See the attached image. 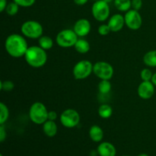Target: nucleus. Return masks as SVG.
<instances>
[{"mask_svg":"<svg viewBox=\"0 0 156 156\" xmlns=\"http://www.w3.org/2000/svg\"><path fill=\"white\" fill-rule=\"evenodd\" d=\"M28 45L24 35L12 34L9 35L5 41V49L9 56L14 58L24 56Z\"/></svg>","mask_w":156,"mask_h":156,"instance_id":"nucleus-1","label":"nucleus"},{"mask_svg":"<svg viewBox=\"0 0 156 156\" xmlns=\"http://www.w3.org/2000/svg\"><path fill=\"white\" fill-rule=\"evenodd\" d=\"M24 59L30 66L33 68H41L47 61V54L46 50L40 46L29 47L24 55Z\"/></svg>","mask_w":156,"mask_h":156,"instance_id":"nucleus-2","label":"nucleus"},{"mask_svg":"<svg viewBox=\"0 0 156 156\" xmlns=\"http://www.w3.org/2000/svg\"><path fill=\"white\" fill-rule=\"evenodd\" d=\"M48 110L42 102H34L29 109V117L34 123L44 124L48 120Z\"/></svg>","mask_w":156,"mask_h":156,"instance_id":"nucleus-3","label":"nucleus"},{"mask_svg":"<svg viewBox=\"0 0 156 156\" xmlns=\"http://www.w3.org/2000/svg\"><path fill=\"white\" fill-rule=\"evenodd\" d=\"M21 31L22 35L25 37L30 39H39L43 36L44 28L42 24L37 21L29 20L26 21L21 24Z\"/></svg>","mask_w":156,"mask_h":156,"instance_id":"nucleus-4","label":"nucleus"},{"mask_svg":"<svg viewBox=\"0 0 156 156\" xmlns=\"http://www.w3.org/2000/svg\"><path fill=\"white\" fill-rule=\"evenodd\" d=\"M79 38L73 29H63L56 35V42L60 47L69 48L74 47Z\"/></svg>","mask_w":156,"mask_h":156,"instance_id":"nucleus-5","label":"nucleus"},{"mask_svg":"<svg viewBox=\"0 0 156 156\" xmlns=\"http://www.w3.org/2000/svg\"><path fill=\"white\" fill-rule=\"evenodd\" d=\"M93 64L91 61L83 59L78 62L73 69V76L77 80H83L93 73Z\"/></svg>","mask_w":156,"mask_h":156,"instance_id":"nucleus-6","label":"nucleus"},{"mask_svg":"<svg viewBox=\"0 0 156 156\" xmlns=\"http://www.w3.org/2000/svg\"><path fill=\"white\" fill-rule=\"evenodd\" d=\"M91 13L96 21L101 22L106 21L111 13L109 4L104 0L95 1L91 7Z\"/></svg>","mask_w":156,"mask_h":156,"instance_id":"nucleus-7","label":"nucleus"},{"mask_svg":"<svg viewBox=\"0 0 156 156\" xmlns=\"http://www.w3.org/2000/svg\"><path fill=\"white\" fill-rule=\"evenodd\" d=\"M93 73L101 80H111L114 76V68L108 62L99 61L93 66Z\"/></svg>","mask_w":156,"mask_h":156,"instance_id":"nucleus-8","label":"nucleus"},{"mask_svg":"<svg viewBox=\"0 0 156 156\" xmlns=\"http://www.w3.org/2000/svg\"><path fill=\"white\" fill-rule=\"evenodd\" d=\"M60 123L66 128H74L80 122V115L77 111L72 108L65 110L59 117Z\"/></svg>","mask_w":156,"mask_h":156,"instance_id":"nucleus-9","label":"nucleus"},{"mask_svg":"<svg viewBox=\"0 0 156 156\" xmlns=\"http://www.w3.org/2000/svg\"><path fill=\"white\" fill-rule=\"evenodd\" d=\"M125 25L132 30H137L142 27L143 18L139 11L130 9L124 15Z\"/></svg>","mask_w":156,"mask_h":156,"instance_id":"nucleus-10","label":"nucleus"},{"mask_svg":"<svg viewBox=\"0 0 156 156\" xmlns=\"http://www.w3.org/2000/svg\"><path fill=\"white\" fill-rule=\"evenodd\" d=\"M155 93V85L151 81H143L137 88V94L143 100L150 99Z\"/></svg>","mask_w":156,"mask_h":156,"instance_id":"nucleus-11","label":"nucleus"},{"mask_svg":"<svg viewBox=\"0 0 156 156\" xmlns=\"http://www.w3.org/2000/svg\"><path fill=\"white\" fill-rule=\"evenodd\" d=\"M91 24L88 19L81 18L75 23L73 30L76 32L79 37H84L91 32Z\"/></svg>","mask_w":156,"mask_h":156,"instance_id":"nucleus-12","label":"nucleus"},{"mask_svg":"<svg viewBox=\"0 0 156 156\" xmlns=\"http://www.w3.org/2000/svg\"><path fill=\"white\" fill-rule=\"evenodd\" d=\"M108 24L112 32L120 31L125 25L124 16L120 14H115L110 18Z\"/></svg>","mask_w":156,"mask_h":156,"instance_id":"nucleus-13","label":"nucleus"},{"mask_svg":"<svg viewBox=\"0 0 156 156\" xmlns=\"http://www.w3.org/2000/svg\"><path fill=\"white\" fill-rule=\"evenodd\" d=\"M98 153L100 156H116L117 149L112 143L103 142L98 147Z\"/></svg>","mask_w":156,"mask_h":156,"instance_id":"nucleus-14","label":"nucleus"},{"mask_svg":"<svg viewBox=\"0 0 156 156\" xmlns=\"http://www.w3.org/2000/svg\"><path fill=\"white\" fill-rule=\"evenodd\" d=\"M43 131L44 134L48 137H53L56 135L58 131L57 125L53 120H47L43 124Z\"/></svg>","mask_w":156,"mask_h":156,"instance_id":"nucleus-15","label":"nucleus"},{"mask_svg":"<svg viewBox=\"0 0 156 156\" xmlns=\"http://www.w3.org/2000/svg\"><path fill=\"white\" fill-rule=\"evenodd\" d=\"M89 137L94 143H99L104 138V131L98 125H93L89 129Z\"/></svg>","mask_w":156,"mask_h":156,"instance_id":"nucleus-16","label":"nucleus"},{"mask_svg":"<svg viewBox=\"0 0 156 156\" xmlns=\"http://www.w3.org/2000/svg\"><path fill=\"white\" fill-rule=\"evenodd\" d=\"M74 47L78 53H82V54L87 53L88 52H89L90 49H91V46H90L88 41L85 39H83L82 37H79Z\"/></svg>","mask_w":156,"mask_h":156,"instance_id":"nucleus-17","label":"nucleus"},{"mask_svg":"<svg viewBox=\"0 0 156 156\" xmlns=\"http://www.w3.org/2000/svg\"><path fill=\"white\" fill-rule=\"evenodd\" d=\"M143 62L149 67H156V50H150L143 56Z\"/></svg>","mask_w":156,"mask_h":156,"instance_id":"nucleus-18","label":"nucleus"},{"mask_svg":"<svg viewBox=\"0 0 156 156\" xmlns=\"http://www.w3.org/2000/svg\"><path fill=\"white\" fill-rule=\"evenodd\" d=\"M98 114L99 117L102 119H108L112 116L113 109L111 106H110L108 104H103L99 107L98 110Z\"/></svg>","mask_w":156,"mask_h":156,"instance_id":"nucleus-19","label":"nucleus"},{"mask_svg":"<svg viewBox=\"0 0 156 156\" xmlns=\"http://www.w3.org/2000/svg\"><path fill=\"white\" fill-rule=\"evenodd\" d=\"M114 6L120 12H126L132 9L131 0H114Z\"/></svg>","mask_w":156,"mask_h":156,"instance_id":"nucleus-20","label":"nucleus"},{"mask_svg":"<svg viewBox=\"0 0 156 156\" xmlns=\"http://www.w3.org/2000/svg\"><path fill=\"white\" fill-rule=\"evenodd\" d=\"M39 46L45 50H50L53 47V41L50 37L43 35L39 38Z\"/></svg>","mask_w":156,"mask_h":156,"instance_id":"nucleus-21","label":"nucleus"},{"mask_svg":"<svg viewBox=\"0 0 156 156\" xmlns=\"http://www.w3.org/2000/svg\"><path fill=\"white\" fill-rule=\"evenodd\" d=\"M9 117V111L7 105L0 102V125H4Z\"/></svg>","mask_w":156,"mask_h":156,"instance_id":"nucleus-22","label":"nucleus"},{"mask_svg":"<svg viewBox=\"0 0 156 156\" xmlns=\"http://www.w3.org/2000/svg\"><path fill=\"white\" fill-rule=\"evenodd\" d=\"M98 91L101 94H109L111 90V84L110 80H101L98 84Z\"/></svg>","mask_w":156,"mask_h":156,"instance_id":"nucleus-23","label":"nucleus"},{"mask_svg":"<svg viewBox=\"0 0 156 156\" xmlns=\"http://www.w3.org/2000/svg\"><path fill=\"white\" fill-rule=\"evenodd\" d=\"M19 7L20 6L13 1L8 4L7 7L5 9V12L10 16H14V15H15L18 12Z\"/></svg>","mask_w":156,"mask_h":156,"instance_id":"nucleus-24","label":"nucleus"},{"mask_svg":"<svg viewBox=\"0 0 156 156\" xmlns=\"http://www.w3.org/2000/svg\"><path fill=\"white\" fill-rule=\"evenodd\" d=\"M15 84L13 82L9 80L1 81L0 82V89L5 91H11L14 89Z\"/></svg>","mask_w":156,"mask_h":156,"instance_id":"nucleus-25","label":"nucleus"},{"mask_svg":"<svg viewBox=\"0 0 156 156\" xmlns=\"http://www.w3.org/2000/svg\"><path fill=\"white\" fill-rule=\"evenodd\" d=\"M153 73L149 69L145 68L140 72V77L143 81H151L152 80Z\"/></svg>","mask_w":156,"mask_h":156,"instance_id":"nucleus-26","label":"nucleus"},{"mask_svg":"<svg viewBox=\"0 0 156 156\" xmlns=\"http://www.w3.org/2000/svg\"><path fill=\"white\" fill-rule=\"evenodd\" d=\"M13 1L17 3L20 7L28 8L33 5L36 0H13Z\"/></svg>","mask_w":156,"mask_h":156,"instance_id":"nucleus-27","label":"nucleus"},{"mask_svg":"<svg viewBox=\"0 0 156 156\" xmlns=\"http://www.w3.org/2000/svg\"><path fill=\"white\" fill-rule=\"evenodd\" d=\"M98 31L99 34L101 35V36H107V35L109 34V33L111 30L108 24H102L98 27Z\"/></svg>","mask_w":156,"mask_h":156,"instance_id":"nucleus-28","label":"nucleus"},{"mask_svg":"<svg viewBox=\"0 0 156 156\" xmlns=\"http://www.w3.org/2000/svg\"><path fill=\"white\" fill-rule=\"evenodd\" d=\"M131 6L134 10H140L143 7V0H131Z\"/></svg>","mask_w":156,"mask_h":156,"instance_id":"nucleus-29","label":"nucleus"},{"mask_svg":"<svg viewBox=\"0 0 156 156\" xmlns=\"http://www.w3.org/2000/svg\"><path fill=\"white\" fill-rule=\"evenodd\" d=\"M6 136H7V134H6V130L4 125H0V142L1 143L4 142V140L6 138Z\"/></svg>","mask_w":156,"mask_h":156,"instance_id":"nucleus-30","label":"nucleus"},{"mask_svg":"<svg viewBox=\"0 0 156 156\" xmlns=\"http://www.w3.org/2000/svg\"><path fill=\"white\" fill-rule=\"evenodd\" d=\"M57 118V114H56V111H49L48 113V120H56Z\"/></svg>","mask_w":156,"mask_h":156,"instance_id":"nucleus-31","label":"nucleus"},{"mask_svg":"<svg viewBox=\"0 0 156 156\" xmlns=\"http://www.w3.org/2000/svg\"><path fill=\"white\" fill-rule=\"evenodd\" d=\"M8 4L9 3H8L7 0H0V12H3L4 11H5Z\"/></svg>","mask_w":156,"mask_h":156,"instance_id":"nucleus-32","label":"nucleus"},{"mask_svg":"<svg viewBox=\"0 0 156 156\" xmlns=\"http://www.w3.org/2000/svg\"><path fill=\"white\" fill-rule=\"evenodd\" d=\"M73 2H74L75 4L77 5L82 6L86 4L88 2V0H73Z\"/></svg>","mask_w":156,"mask_h":156,"instance_id":"nucleus-33","label":"nucleus"},{"mask_svg":"<svg viewBox=\"0 0 156 156\" xmlns=\"http://www.w3.org/2000/svg\"><path fill=\"white\" fill-rule=\"evenodd\" d=\"M151 82L153 83V85L156 86V73H154L153 76H152V80H151Z\"/></svg>","mask_w":156,"mask_h":156,"instance_id":"nucleus-34","label":"nucleus"},{"mask_svg":"<svg viewBox=\"0 0 156 156\" xmlns=\"http://www.w3.org/2000/svg\"><path fill=\"white\" fill-rule=\"evenodd\" d=\"M104 1L106 2H108V4H109V3H111V2H114V0H104Z\"/></svg>","mask_w":156,"mask_h":156,"instance_id":"nucleus-35","label":"nucleus"},{"mask_svg":"<svg viewBox=\"0 0 156 156\" xmlns=\"http://www.w3.org/2000/svg\"><path fill=\"white\" fill-rule=\"evenodd\" d=\"M137 156H149V155H148L147 154L142 153V154H140V155H137Z\"/></svg>","mask_w":156,"mask_h":156,"instance_id":"nucleus-36","label":"nucleus"},{"mask_svg":"<svg viewBox=\"0 0 156 156\" xmlns=\"http://www.w3.org/2000/svg\"><path fill=\"white\" fill-rule=\"evenodd\" d=\"M0 156H3V155H2V154H1V155H0Z\"/></svg>","mask_w":156,"mask_h":156,"instance_id":"nucleus-37","label":"nucleus"},{"mask_svg":"<svg viewBox=\"0 0 156 156\" xmlns=\"http://www.w3.org/2000/svg\"><path fill=\"white\" fill-rule=\"evenodd\" d=\"M94 1H98V0H94Z\"/></svg>","mask_w":156,"mask_h":156,"instance_id":"nucleus-38","label":"nucleus"},{"mask_svg":"<svg viewBox=\"0 0 156 156\" xmlns=\"http://www.w3.org/2000/svg\"><path fill=\"white\" fill-rule=\"evenodd\" d=\"M123 156H128V155H123Z\"/></svg>","mask_w":156,"mask_h":156,"instance_id":"nucleus-39","label":"nucleus"}]
</instances>
